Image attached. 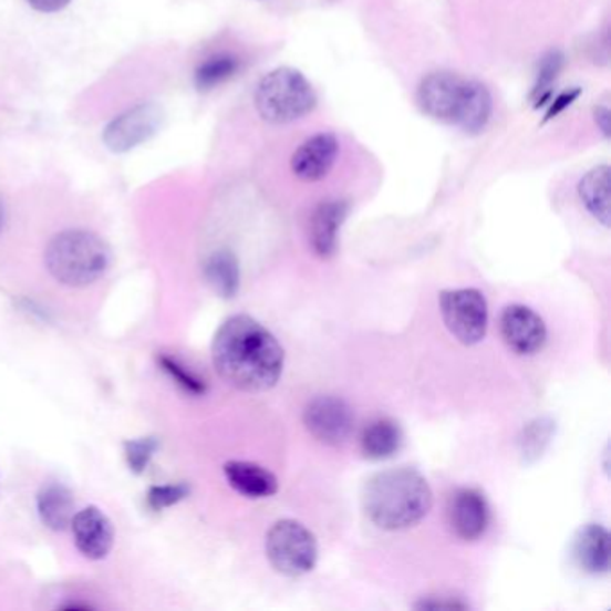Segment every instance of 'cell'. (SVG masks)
Segmentation results:
<instances>
[{
  "instance_id": "obj_1",
  "label": "cell",
  "mask_w": 611,
  "mask_h": 611,
  "mask_svg": "<svg viewBox=\"0 0 611 611\" xmlns=\"http://www.w3.org/2000/svg\"><path fill=\"white\" fill-rule=\"evenodd\" d=\"M216 372L240 391H268L283 373L286 353L266 327L250 315H231L219 327L213 343Z\"/></svg>"
},
{
  "instance_id": "obj_2",
  "label": "cell",
  "mask_w": 611,
  "mask_h": 611,
  "mask_svg": "<svg viewBox=\"0 0 611 611\" xmlns=\"http://www.w3.org/2000/svg\"><path fill=\"white\" fill-rule=\"evenodd\" d=\"M433 489L414 468H391L367 480L362 491L366 517L384 531H404L416 526L433 509Z\"/></svg>"
},
{
  "instance_id": "obj_3",
  "label": "cell",
  "mask_w": 611,
  "mask_h": 611,
  "mask_svg": "<svg viewBox=\"0 0 611 611\" xmlns=\"http://www.w3.org/2000/svg\"><path fill=\"white\" fill-rule=\"evenodd\" d=\"M45 266L63 286L86 288L108 271L110 248L92 231L65 230L49 242Z\"/></svg>"
},
{
  "instance_id": "obj_4",
  "label": "cell",
  "mask_w": 611,
  "mask_h": 611,
  "mask_svg": "<svg viewBox=\"0 0 611 611\" xmlns=\"http://www.w3.org/2000/svg\"><path fill=\"white\" fill-rule=\"evenodd\" d=\"M315 103L311 81L291 66H280L263 75L255 92V108L271 124L294 123L309 115Z\"/></svg>"
},
{
  "instance_id": "obj_5",
  "label": "cell",
  "mask_w": 611,
  "mask_h": 611,
  "mask_svg": "<svg viewBox=\"0 0 611 611\" xmlns=\"http://www.w3.org/2000/svg\"><path fill=\"white\" fill-rule=\"evenodd\" d=\"M266 555L277 572L300 578L309 574L318 563V540L303 524L286 518L269 529Z\"/></svg>"
},
{
  "instance_id": "obj_6",
  "label": "cell",
  "mask_w": 611,
  "mask_h": 611,
  "mask_svg": "<svg viewBox=\"0 0 611 611\" xmlns=\"http://www.w3.org/2000/svg\"><path fill=\"white\" fill-rule=\"evenodd\" d=\"M443 321L459 343L472 346L488 332V303L477 289H451L439 294Z\"/></svg>"
},
{
  "instance_id": "obj_7",
  "label": "cell",
  "mask_w": 611,
  "mask_h": 611,
  "mask_svg": "<svg viewBox=\"0 0 611 611\" xmlns=\"http://www.w3.org/2000/svg\"><path fill=\"white\" fill-rule=\"evenodd\" d=\"M164 124V110L155 103L135 104L117 117L112 118L103 130V144L115 155H124L146 144Z\"/></svg>"
},
{
  "instance_id": "obj_8",
  "label": "cell",
  "mask_w": 611,
  "mask_h": 611,
  "mask_svg": "<svg viewBox=\"0 0 611 611\" xmlns=\"http://www.w3.org/2000/svg\"><path fill=\"white\" fill-rule=\"evenodd\" d=\"M307 431L324 445H341L349 439L355 424L352 407L338 396H318L303 413Z\"/></svg>"
},
{
  "instance_id": "obj_9",
  "label": "cell",
  "mask_w": 611,
  "mask_h": 611,
  "mask_svg": "<svg viewBox=\"0 0 611 611\" xmlns=\"http://www.w3.org/2000/svg\"><path fill=\"white\" fill-rule=\"evenodd\" d=\"M465 83V80L452 72H433L425 75L416 92L420 108L428 117L442 123H456Z\"/></svg>"
},
{
  "instance_id": "obj_10",
  "label": "cell",
  "mask_w": 611,
  "mask_h": 611,
  "mask_svg": "<svg viewBox=\"0 0 611 611\" xmlns=\"http://www.w3.org/2000/svg\"><path fill=\"white\" fill-rule=\"evenodd\" d=\"M500 332L509 349L518 355H535L546 346V321L526 306H509L504 309Z\"/></svg>"
},
{
  "instance_id": "obj_11",
  "label": "cell",
  "mask_w": 611,
  "mask_h": 611,
  "mask_svg": "<svg viewBox=\"0 0 611 611\" xmlns=\"http://www.w3.org/2000/svg\"><path fill=\"white\" fill-rule=\"evenodd\" d=\"M71 529L75 547L89 560H104L112 552L115 531L112 520L100 508L90 506L75 512Z\"/></svg>"
},
{
  "instance_id": "obj_12",
  "label": "cell",
  "mask_w": 611,
  "mask_h": 611,
  "mask_svg": "<svg viewBox=\"0 0 611 611\" xmlns=\"http://www.w3.org/2000/svg\"><path fill=\"white\" fill-rule=\"evenodd\" d=\"M452 531L462 540H479L488 529L489 506L485 494L477 488L457 489L448 508Z\"/></svg>"
},
{
  "instance_id": "obj_13",
  "label": "cell",
  "mask_w": 611,
  "mask_h": 611,
  "mask_svg": "<svg viewBox=\"0 0 611 611\" xmlns=\"http://www.w3.org/2000/svg\"><path fill=\"white\" fill-rule=\"evenodd\" d=\"M339 141L332 133H320L307 138L292 155L291 169L303 182H320L334 167Z\"/></svg>"
},
{
  "instance_id": "obj_14",
  "label": "cell",
  "mask_w": 611,
  "mask_h": 611,
  "mask_svg": "<svg viewBox=\"0 0 611 611\" xmlns=\"http://www.w3.org/2000/svg\"><path fill=\"white\" fill-rule=\"evenodd\" d=\"M350 205L343 199H329L318 205L311 219V245L321 259H330L338 250L341 226L346 221Z\"/></svg>"
},
{
  "instance_id": "obj_15",
  "label": "cell",
  "mask_w": 611,
  "mask_h": 611,
  "mask_svg": "<svg viewBox=\"0 0 611 611\" xmlns=\"http://www.w3.org/2000/svg\"><path fill=\"white\" fill-rule=\"evenodd\" d=\"M574 558L588 574H607L610 570V532L599 524H588L578 532Z\"/></svg>"
},
{
  "instance_id": "obj_16",
  "label": "cell",
  "mask_w": 611,
  "mask_h": 611,
  "mask_svg": "<svg viewBox=\"0 0 611 611\" xmlns=\"http://www.w3.org/2000/svg\"><path fill=\"white\" fill-rule=\"evenodd\" d=\"M225 475L228 485L248 499H268L278 491L277 477L255 463L228 462Z\"/></svg>"
},
{
  "instance_id": "obj_17",
  "label": "cell",
  "mask_w": 611,
  "mask_h": 611,
  "mask_svg": "<svg viewBox=\"0 0 611 611\" xmlns=\"http://www.w3.org/2000/svg\"><path fill=\"white\" fill-rule=\"evenodd\" d=\"M494 113V97L479 81H466L456 123L468 135H477L488 126Z\"/></svg>"
},
{
  "instance_id": "obj_18",
  "label": "cell",
  "mask_w": 611,
  "mask_h": 611,
  "mask_svg": "<svg viewBox=\"0 0 611 611\" xmlns=\"http://www.w3.org/2000/svg\"><path fill=\"white\" fill-rule=\"evenodd\" d=\"M37 508L43 526L52 531H65L74 518V495L66 486L51 483L40 489Z\"/></svg>"
},
{
  "instance_id": "obj_19",
  "label": "cell",
  "mask_w": 611,
  "mask_h": 611,
  "mask_svg": "<svg viewBox=\"0 0 611 611\" xmlns=\"http://www.w3.org/2000/svg\"><path fill=\"white\" fill-rule=\"evenodd\" d=\"M610 175L608 165H598L588 170L579 182V199L602 226H610Z\"/></svg>"
},
{
  "instance_id": "obj_20",
  "label": "cell",
  "mask_w": 611,
  "mask_h": 611,
  "mask_svg": "<svg viewBox=\"0 0 611 611\" xmlns=\"http://www.w3.org/2000/svg\"><path fill=\"white\" fill-rule=\"evenodd\" d=\"M404 443V434L396 422L390 418L375 420L364 428L361 451L372 462H382L395 456Z\"/></svg>"
},
{
  "instance_id": "obj_21",
  "label": "cell",
  "mask_w": 611,
  "mask_h": 611,
  "mask_svg": "<svg viewBox=\"0 0 611 611\" xmlns=\"http://www.w3.org/2000/svg\"><path fill=\"white\" fill-rule=\"evenodd\" d=\"M203 275L217 297L236 298L240 288L239 260L230 250H217L203 266Z\"/></svg>"
},
{
  "instance_id": "obj_22",
  "label": "cell",
  "mask_w": 611,
  "mask_h": 611,
  "mask_svg": "<svg viewBox=\"0 0 611 611\" xmlns=\"http://www.w3.org/2000/svg\"><path fill=\"white\" fill-rule=\"evenodd\" d=\"M240 60L236 54L221 52L207 58L205 62L199 63L194 72V85L199 92H210V90L221 86L226 81H230L239 72Z\"/></svg>"
},
{
  "instance_id": "obj_23",
  "label": "cell",
  "mask_w": 611,
  "mask_h": 611,
  "mask_svg": "<svg viewBox=\"0 0 611 611\" xmlns=\"http://www.w3.org/2000/svg\"><path fill=\"white\" fill-rule=\"evenodd\" d=\"M565 66V56L561 51L547 52L538 65L537 83L532 86L531 100L535 108L549 104L552 85L560 77Z\"/></svg>"
},
{
  "instance_id": "obj_24",
  "label": "cell",
  "mask_w": 611,
  "mask_h": 611,
  "mask_svg": "<svg viewBox=\"0 0 611 611\" xmlns=\"http://www.w3.org/2000/svg\"><path fill=\"white\" fill-rule=\"evenodd\" d=\"M158 366L162 372L175 382L179 390L185 391L187 395L203 396L207 393V384L201 376L196 375L193 370H188L184 362L173 355H158Z\"/></svg>"
},
{
  "instance_id": "obj_25",
  "label": "cell",
  "mask_w": 611,
  "mask_h": 611,
  "mask_svg": "<svg viewBox=\"0 0 611 611\" xmlns=\"http://www.w3.org/2000/svg\"><path fill=\"white\" fill-rule=\"evenodd\" d=\"M158 448H160V442L155 436L138 437V439L124 442V457H126L130 470L135 475L144 474Z\"/></svg>"
},
{
  "instance_id": "obj_26",
  "label": "cell",
  "mask_w": 611,
  "mask_h": 611,
  "mask_svg": "<svg viewBox=\"0 0 611 611\" xmlns=\"http://www.w3.org/2000/svg\"><path fill=\"white\" fill-rule=\"evenodd\" d=\"M190 494V486L185 483H176V485L151 486L147 491V506L153 511H162V509L170 508L175 504L187 499Z\"/></svg>"
},
{
  "instance_id": "obj_27",
  "label": "cell",
  "mask_w": 611,
  "mask_h": 611,
  "mask_svg": "<svg viewBox=\"0 0 611 611\" xmlns=\"http://www.w3.org/2000/svg\"><path fill=\"white\" fill-rule=\"evenodd\" d=\"M579 97H581V89H578V86L561 92L558 97H555V100L549 101V104H547L546 118H543V123H549L552 118L561 115L565 110H569L570 106L579 100Z\"/></svg>"
},
{
  "instance_id": "obj_28",
  "label": "cell",
  "mask_w": 611,
  "mask_h": 611,
  "mask_svg": "<svg viewBox=\"0 0 611 611\" xmlns=\"http://www.w3.org/2000/svg\"><path fill=\"white\" fill-rule=\"evenodd\" d=\"M38 13H58L65 10L72 0H25Z\"/></svg>"
},
{
  "instance_id": "obj_29",
  "label": "cell",
  "mask_w": 611,
  "mask_h": 611,
  "mask_svg": "<svg viewBox=\"0 0 611 611\" xmlns=\"http://www.w3.org/2000/svg\"><path fill=\"white\" fill-rule=\"evenodd\" d=\"M420 610H465L466 604L459 601H434V599H427L416 604Z\"/></svg>"
},
{
  "instance_id": "obj_30",
  "label": "cell",
  "mask_w": 611,
  "mask_h": 611,
  "mask_svg": "<svg viewBox=\"0 0 611 611\" xmlns=\"http://www.w3.org/2000/svg\"><path fill=\"white\" fill-rule=\"evenodd\" d=\"M593 118H596V124H598L602 135L607 138L610 137V108L608 106H598V108L593 110Z\"/></svg>"
},
{
  "instance_id": "obj_31",
  "label": "cell",
  "mask_w": 611,
  "mask_h": 611,
  "mask_svg": "<svg viewBox=\"0 0 611 611\" xmlns=\"http://www.w3.org/2000/svg\"><path fill=\"white\" fill-rule=\"evenodd\" d=\"M4 221H6L4 207L0 205V231H2V228H4Z\"/></svg>"
}]
</instances>
